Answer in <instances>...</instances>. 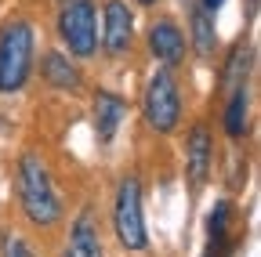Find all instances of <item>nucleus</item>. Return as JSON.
<instances>
[{
  "label": "nucleus",
  "instance_id": "obj_1",
  "mask_svg": "<svg viewBox=\"0 0 261 257\" xmlns=\"http://www.w3.org/2000/svg\"><path fill=\"white\" fill-rule=\"evenodd\" d=\"M15 185H18V203H22V214L29 217V224L51 229V224L62 221V196L55 188V178L44 163V156L22 152L18 170H15Z\"/></svg>",
  "mask_w": 261,
  "mask_h": 257
},
{
  "label": "nucleus",
  "instance_id": "obj_2",
  "mask_svg": "<svg viewBox=\"0 0 261 257\" xmlns=\"http://www.w3.org/2000/svg\"><path fill=\"white\" fill-rule=\"evenodd\" d=\"M33 58H37V33L22 18H11L0 29V94H15L33 76Z\"/></svg>",
  "mask_w": 261,
  "mask_h": 257
},
{
  "label": "nucleus",
  "instance_id": "obj_3",
  "mask_svg": "<svg viewBox=\"0 0 261 257\" xmlns=\"http://www.w3.org/2000/svg\"><path fill=\"white\" fill-rule=\"evenodd\" d=\"M113 236L127 253H145L149 250V229H145V214H142V181H138V174H123L120 185H116Z\"/></svg>",
  "mask_w": 261,
  "mask_h": 257
},
{
  "label": "nucleus",
  "instance_id": "obj_4",
  "mask_svg": "<svg viewBox=\"0 0 261 257\" xmlns=\"http://www.w3.org/2000/svg\"><path fill=\"white\" fill-rule=\"evenodd\" d=\"M142 116L156 134H174L181 123V91L171 69H156L142 94Z\"/></svg>",
  "mask_w": 261,
  "mask_h": 257
},
{
  "label": "nucleus",
  "instance_id": "obj_5",
  "mask_svg": "<svg viewBox=\"0 0 261 257\" xmlns=\"http://www.w3.org/2000/svg\"><path fill=\"white\" fill-rule=\"evenodd\" d=\"M58 37L69 58H94L98 54V8L91 0H73L58 11Z\"/></svg>",
  "mask_w": 261,
  "mask_h": 257
},
{
  "label": "nucleus",
  "instance_id": "obj_6",
  "mask_svg": "<svg viewBox=\"0 0 261 257\" xmlns=\"http://www.w3.org/2000/svg\"><path fill=\"white\" fill-rule=\"evenodd\" d=\"M135 44V15L123 0H106L102 4V51L109 58H123Z\"/></svg>",
  "mask_w": 261,
  "mask_h": 257
},
{
  "label": "nucleus",
  "instance_id": "obj_7",
  "mask_svg": "<svg viewBox=\"0 0 261 257\" xmlns=\"http://www.w3.org/2000/svg\"><path fill=\"white\" fill-rule=\"evenodd\" d=\"M214 170V138L207 131V123H196L185 138V178L192 188H200Z\"/></svg>",
  "mask_w": 261,
  "mask_h": 257
},
{
  "label": "nucleus",
  "instance_id": "obj_8",
  "mask_svg": "<svg viewBox=\"0 0 261 257\" xmlns=\"http://www.w3.org/2000/svg\"><path fill=\"white\" fill-rule=\"evenodd\" d=\"M149 54L160 62L163 69H174V66L185 62V33L171 18H160L149 29Z\"/></svg>",
  "mask_w": 261,
  "mask_h": 257
},
{
  "label": "nucleus",
  "instance_id": "obj_9",
  "mask_svg": "<svg viewBox=\"0 0 261 257\" xmlns=\"http://www.w3.org/2000/svg\"><path fill=\"white\" fill-rule=\"evenodd\" d=\"M62 257H106V250H102V232H98V221H94V210H91V207H84V210L76 214Z\"/></svg>",
  "mask_w": 261,
  "mask_h": 257
},
{
  "label": "nucleus",
  "instance_id": "obj_10",
  "mask_svg": "<svg viewBox=\"0 0 261 257\" xmlns=\"http://www.w3.org/2000/svg\"><path fill=\"white\" fill-rule=\"evenodd\" d=\"M123 116H127V102L116 91H98L94 94V138H98V145H113Z\"/></svg>",
  "mask_w": 261,
  "mask_h": 257
},
{
  "label": "nucleus",
  "instance_id": "obj_11",
  "mask_svg": "<svg viewBox=\"0 0 261 257\" xmlns=\"http://www.w3.org/2000/svg\"><path fill=\"white\" fill-rule=\"evenodd\" d=\"M40 76L44 83L58 87V91H80V69H76V62L65 54V51H51L44 54V66H40Z\"/></svg>",
  "mask_w": 261,
  "mask_h": 257
},
{
  "label": "nucleus",
  "instance_id": "obj_12",
  "mask_svg": "<svg viewBox=\"0 0 261 257\" xmlns=\"http://www.w3.org/2000/svg\"><path fill=\"white\" fill-rule=\"evenodd\" d=\"M189 29H192V47L200 54H214L218 47V25H214V11H207L203 4L189 8Z\"/></svg>",
  "mask_w": 261,
  "mask_h": 257
},
{
  "label": "nucleus",
  "instance_id": "obj_13",
  "mask_svg": "<svg viewBox=\"0 0 261 257\" xmlns=\"http://www.w3.org/2000/svg\"><path fill=\"white\" fill-rule=\"evenodd\" d=\"M247 123H250V94H247V83L243 87H232L228 91V105H225V134L240 141L247 134Z\"/></svg>",
  "mask_w": 261,
  "mask_h": 257
},
{
  "label": "nucleus",
  "instance_id": "obj_14",
  "mask_svg": "<svg viewBox=\"0 0 261 257\" xmlns=\"http://www.w3.org/2000/svg\"><path fill=\"white\" fill-rule=\"evenodd\" d=\"M250 44H236L225 58V69H221V87L232 91V87H243L247 83V73H250Z\"/></svg>",
  "mask_w": 261,
  "mask_h": 257
},
{
  "label": "nucleus",
  "instance_id": "obj_15",
  "mask_svg": "<svg viewBox=\"0 0 261 257\" xmlns=\"http://www.w3.org/2000/svg\"><path fill=\"white\" fill-rule=\"evenodd\" d=\"M228 217H232V207H228V199H218V203L211 207V217H207V229H211V243H214V250L225 243Z\"/></svg>",
  "mask_w": 261,
  "mask_h": 257
},
{
  "label": "nucleus",
  "instance_id": "obj_16",
  "mask_svg": "<svg viewBox=\"0 0 261 257\" xmlns=\"http://www.w3.org/2000/svg\"><path fill=\"white\" fill-rule=\"evenodd\" d=\"M0 257H37V250L25 236H4L0 239Z\"/></svg>",
  "mask_w": 261,
  "mask_h": 257
},
{
  "label": "nucleus",
  "instance_id": "obj_17",
  "mask_svg": "<svg viewBox=\"0 0 261 257\" xmlns=\"http://www.w3.org/2000/svg\"><path fill=\"white\" fill-rule=\"evenodd\" d=\"M200 4H203V8H207V11H218V8H221V4H225V0H200Z\"/></svg>",
  "mask_w": 261,
  "mask_h": 257
},
{
  "label": "nucleus",
  "instance_id": "obj_18",
  "mask_svg": "<svg viewBox=\"0 0 261 257\" xmlns=\"http://www.w3.org/2000/svg\"><path fill=\"white\" fill-rule=\"evenodd\" d=\"M138 4H145V8H152V4H156V0H138Z\"/></svg>",
  "mask_w": 261,
  "mask_h": 257
},
{
  "label": "nucleus",
  "instance_id": "obj_19",
  "mask_svg": "<svg viewBox=\"0 0 261 257\" xmlns=\"http://www.w3.org/2000/svg\"><path fill=\"white\" fill-rule=\"evenodd\" d=\"M58 4H73V0H58Z\"/></svg>",
  "mask_w": 261,
  "mask_h": 257
}]
</instances>
